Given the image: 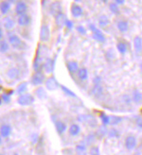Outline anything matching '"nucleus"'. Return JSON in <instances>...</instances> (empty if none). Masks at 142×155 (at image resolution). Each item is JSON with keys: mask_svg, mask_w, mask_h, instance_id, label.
<instances>
[{"mask_svg": "<svg viewBox=\"0 0 142 155\" xmlns=\"http://www.w3.org/2000/svg\"><path fill=\"white\" fill-rule=\"evenodd\" d=\"M89 28H90L91 31L93 32V38L95 40H97L98 42H104V41H105V37H104V35L102 34V32L101 31L100 29L95 27L94 24H90Z\"/></svg>", "mask_w": 142, "mask_h": 155, "instance_id": "f257e3e1", "label": "nucleus"}, {"mask_svg": "<svg viewBox=\"0 0 142 155\" xmlns=\"http://www.w3.org/2000/svg\"><path fill=\"white\" fill-rule=\"evenodd\" d=\"M17 102L19 103L22 106H28V105H30L34 102V97L30 95V94H27V95H22L18 97Z\"/></svg>", "mask_w": 142, "mask_h": 155, "instance_id": "f03ea898", "label": "nucleus"}, {"mask_svg": "<svg viewBox=\"0 0 142 155\" xmlns=\"http://www.w3.org/2000/svg\"><path fill=\"white\" fill-rule=\"evenodd\" d=\"M50 37V30L47 25H43L40 29V40L42 42H47Z\"/></svg>", "mask_w": 142, "mask_h": 155, "instance_id": "7ed1b4c3", "label": "nucleus"}, {"mask_svg": "<svg viewBox=\"0 0 142 155\" xmlns=\"http://www.w3.org/2000/svg\"><path fill=\"white\" fill-rule=\"evenodd\" d=\"M58 86H59V83L57 82V79H55L54 77H50L49 79H47V82H46L47 89L50 90V91H54V90H56L58 88Z\"/></svg>", "mask_w": 142, "mask_h": 155, "instance_id": "20e7f679", "label": "nucleus"}, {"mask_svg": "<svg viewBox=\"0 0 142 155\" xmlns=\"http://www.w3.org/2000/svg\"><path fill=\"white\" fill-rule=\"evenodd\" d=\"M45 80V75L41 72H36L32 78V83L33 85H40L44 82Z\"/></svg>", "mask_w": 142, "mask_h": 155, "instance_id": "39448f33", "label": "nucleus"}, {"mask_svg": "<svg viewBox=\"0 0 142 155\" xmlns=\"http://www.w3.org/2000/svg\"><path fill=\"white\" fill-rule=\"evenodd\" d=\"M27 10H28V7H27L26 3L23 2V1L17 2V4L15 6V12L18 15L20 16V15H23V14H26Z\"/></svg>", "mask_w": 142, "mask_h": 155, "instance_id": "423d86ee", "label": "nucleus"}, {"mask_svg": "<svg viewBox=\"0 0 142 155\" xmlns=\"http://www.w3.org/2000/svg\"><path fill=\"white\" fill-rule=\"evenodd\" d=\"M61 4L59 2H53L50 7H49V13H50L52 16H55L56 17L58 14L61 13Z\"/></svg>", "mask_w": 142, "mask_h": 155, "instance_id": "0eeeda50", "label": "nucleus"}, {"mask_svg": "<svg viewBox=\"0 0 142 155\" xmlns=\"http://www.w3.org/2000/svg\"><path fill=\"white\" fill-rule=\"evenodd\" d=\"M137 142L135 137H134V136H128L125 141V147L127 148V150L132 151L137 147Z\"/></svg>", "mask_w": 142, "mask_h": 155, "instance_id": "6e6552de", "label": "nucleus"}, {"mask_svg": "<svg viewBox=\"0 0 142 155\" xmlns=\"http://www.w3.org/2000/svg\"><path fill=\"white\" fill-rule=\"evenodd\" d=\"M78 120L81 122H86L90 126H94L96 125V120L93 116L91 115H80L78 117Z\"/></svg>", "mask_w": 142, "mask_h": 155, "instance_id": "1a4fd4ad", "label": "nucleus"}, {"mask_svg": "<svg viewBox=\"0 0 142 155\" xmlns=\"http://www.w3.org/2000/svg\"><path fill=\"white\" fill-rule=\"evenodd\" d=\"M9 42H10V44H11V46H14V47H15V48H19L21 46V45L23 44L21 39L18 36H16V35L10 36Z\"/></svg>", "mask_w": 142, "mask_h": 155, "instance_id": "9d476101", "label": "nucleus"}, {"mask_svg": "<svg viewBox=\"0 0 142 155\" xmlns=\"http://www.w3.org/2000/svg\"><path fill=\"white\" fill-rule=\"evenodd\" d=\"M54 65H55V60L52 61L51 59H47L44 64V68H45L46 72H47V73L52 72L54 69Z\"/></svg>", "mask_w": 142, "mask_h": 155, "instance_id": "9b49d317", "label": "nucleus"}, {"mask_svg": "<svg viewBox=\"0 0 142 155\" xmlns=\"http://www.w3.org/2000/svg\"><path fill=\"white\" fill-rule=\"evenodd\" d=\"M71 13L74 17H80L83 14V9L79 5L73 4L71 7Z\"/></svg>", "mask_w": 142, "mask_h": 155, "instance_id": "f8f14e48", "label": "nucleus"}, {"mask_svg": "<svg viewBox=\"0 0 142 155\" xmlns=\"http://www.w3.org/2000/svg\"><path fill=\"white\" fill-rule=\"evenodd\" d=\"M134 46L135 51H137V53H139L142 50V38H141V37H139V36L134 37Z\"/></svg>", "mask_w": 142, "mask_h": 155, "instance_id": "ddd939ff", "label": "nucleus"}, {"mask_svg": "<svg viewBox=\"0 0 142 155\" xmlns=\"http://www.w3.org/2000/svg\"><path fill=\"white\" fill-rule=\"evenodd\" d=\"M18 24L20 25V26H27V25L29 24V16L28 14H23V15H20L18 17Z\"/></svg>", "mask_w": 142, "mask_h": 155, "instance_id": "4468645a", "label": "nucleus"}, {"mask_svg": "<svg viewBox=\"0 0 142 155\" xmlns=\"http://www.w3.org/2000/svg\"><path fill=\"white\" fill-rule=\"evenodd\" d=\"M66 66H67V69L69 70L70 73H74V72H76L77 70H79V64H78L77 61H70L66 64Z\"/></svg>", "mask_w": 142, "mask_h": 155, "instance_id": "2eb2a0df", "label": "nucleus"}, {"mask_svg": "<svg viewBox=\"0 0 142 155\" xmlns=\"http://www.w3.org/2000/svg\"><path fill=\"white\" fill-rule=\"evenodd\" d=\"M55 22L58 25L59 27H63L64 25H65V22H66V19H65V15L64 13H61L58 14L56 17H55Z\"/></svg>", "mask_w": 142, "mask_h": 155, "instance_id": "dca6fc26", "label": "nucleus"}, {"mask_svg": "<svg viewBox=\"0 0 142 155\" xmlns=\"http://www.w3.org/2000/svg\"><path fill=\"white\" fill-rule=\"evenodd\" d=\"M7 76L11 79H16L18 76H19V70H18L17 68H15V67H12V68H11V69L8 70Z\"/></svg>", "mask_w": 142, "mask_h": 155, "instance_id": "f3484780", "label": "nucleus"}, {"mask_svg": "<svg viewBox=\"0 0 142 155\" xmlns=\"http://www.w3.org/2000/svg\"><path fill=\"white\" fill-rule=\"evenodd\" d=\"M3 23H4V27L7 29H11L14 27V21L10 17H5L3 20Z\"/></svg>", "mask_w": 142, "mask_h": 155, "instance_id": "a211bd4d", "label": "nucleus"}, {"mask_svg": "<svg viewBox=\"0 0 142 155\" xmlns=\"http://www.w3.org/2000/svg\"><path fill=\"white\" fill-rule=\"evenodd\" d=\"M102 92H103V89L101 85H95L94 88L92 89V94L96 97H100L102 95Z\"/></svg>", "mask_w": 142, "mask_h": 155, "instance_id": "6ab92c4d", "label": "nucleus"}, {"mask_svg": "<svg viewBox=\"0 0 142 155\" xmlns=\"http://www.w3.org/2000/svg\"><path fill=\"white\" fill-rule=\"evenodd\" d=\"M55 127H56V131L62 134L63 133H65V129H66V126H65V124L64 122H62V121H57L56 123H55Z\"/></svg>", "mask_w": 142, "mask_h": 155, "instance_id": "aec40b11", "label": "nucleus"}, {"mask_svg": "<svg viewBox=\"0 0 142 155\" xmlns=\"http://www.w3.org/2000/svg\"><path fill=\"white\" fill-rule=\"evenodd\" d=\"M11 133V128L9 125H3L1 127V136L2 137H8Z\"/></svg>", "mask_w": 142, "mask_h": 155, "instance_id": "412c9836", "label": "nucleus"}, {"mask_svg": "<svg viewBox=\"0 0 142 155\" xmlns=\"http://www.w3.org/2000/svg\"><path fill=\"white\" fill-rule=\"evenodd\" d=\"M109 22H110V20L106 15H101L100 18H98V25H100V27H101V28L106 27L109 24Z\"/></svg>", "mask_w": 142, "mask_h": 155, "instance_id": "4be33fe9", "label": "nucleus"}, {"mask_svg": "<svg viewBox=\"0 0 142 155\" xmlns=\"http://www.w3.org/2000/svg\"><path fill=\"white\" fill-rule=\"evenodd\" d=\"M76 152L78 155H86V145L82 143L76 147Z\"/></svg>", "mask_w": 142, "mask_h": 155, "instance_id": "5701e85b", "label": "nucleus"}, {"mask_svg": "<svg viewBox=\"0 0 142 155\" xmlns=\"http://www.w3.org/2000/svg\"><path fill=\"white\" fill-rule=\"evenodd\" d=\"M133 100L135 103H140L142 101V94L138 90H134L133 93Z\"/></svg>", "mask_w": 142, "mask_h": 155, "instance_id": "b1692460", "label": "nucleus"}, {"mask_svg": "<svg viewBox=\"0 0 142 155\" xmlns=\"http://www.w3.org/2000/svg\"><path fill=\"white\" fill-rule=\"evenodd\" d=\"M118 28L120 32H126L128 30V23L126 21H119L118 23Z\"/></svg>", "mask_w": 142, "mask_h": 155, "instance_id": "393cba45", "label": "nucleus"}, {"mask_svg": "<svg viewBox=\"0 0 142 155\" xmlns=\"http://www.w3.org/2000/svg\"><path fill=\"white\" fill-rule=\"evenodd\" d=\"M109 118H110V121H109L110 125H118L119 123L122 121V117L116 116V115H111L109 116Z\"/></svg>", "mask_w": 142, "mask_h": 155, "instance_id": "a878e982", "label": "nucleus"}, {"mask_svg": "<svg viewBox=\"0 0 142 155\" xmlns=\"http://www.w3.org/2000/svg\"><path fill=\"white\" fill-rule=\"evenodd\" d=\"M80 131H81V129H80V127L78 125H76V124H73V125H71L69 128V133L73 136L77 135L80 133Z\"/></svg>", "mask_w": 142, "mask_h": 155, "instance_id": "bb28decb", "label": "nucleus"}, {"mask_svg": "<svg viewBox=\"0 0 142 155\" xmlns=\"http://www.w3.org/2000/svg\"><path fill=\"white\" fill-rule=\"evenodd\" d=\"M78 76L79 78L83 79V80H85L87 79L88 75H87V70L85 69V68H81V69L78 70Z\"/></svg>", "mask_w": 142, "mask_h": 155, "instance_id": "cd10ccee", "label": "nucleus"}, {"mask_svg": "<svg viewBox=\"0 0 142 155\" xmlns=\"http://www.w3.org/2000/svg\"><path fill=\"white\" fill-rule=\"evenodd\" d=\"M11 8V4L10 2L8 1H4V2H1V12L3 14H6L7 12L9 11Z\"/></svg>", "mask_w": 142, "mask_h": 155, "instance_id": "c85d7f7f", "label": "nucleus"}, {"mask_svg": "<svg viewBox=\"0 0 142 155\" xmlns=\"http://www.w3.org/2000/svg\"><path fill=\"white\" fill-rule=\"evenodd\" d=\"M36 96L38 97L39 98H47V92L45 91V89L44 88H42V87H40V88H38L36 90Z\"/></svg>", "mask_w": 142, "mask_h": 155, "instance_id": "c756f323", "label": "nucleus"}, {"mask_svg": "<svg viewBox=\"0 0 142 155\" xmlns=\"http://www.w3.org/2000/svg\"><path fill=\"white\" fill-rule=\"evenodd\" d=\"M61 88H62V90H63L66 95H68V96H70V97H76L77 96H76V94L74 92H72L70 89H68L66 87V86H65V85H61Z\"/></svg>", "mask_w": 142, "mask_h": 155, "instance_id": "7c9ffc66", "label": "nucleus"}, {"mask_svg": "<svg viewBox=\"0 0 142 155\" xmlns=\"http://www.w3.org/2000/svg\"><path fill=\"white\" fill-rule=\"evenodd\" d=\"M27 88H28V83L27 82H23V83H21L17 87V93L19 95H21V94H23V93L27 90Z\"/></svg>", "mask_w": 142, "mask_h": 155, "instance_id": "2f4dec72", "label": "nucleus"}, {"mask_svg": "<svg viewBox=\"0 0 142 155\" xmlns=\"http://www.w3.org/2000/svg\"><path fill=\"white\" fill-rule=\"evenodd\" d=\"M109 8H110V10L113 12V13L115 14H119V6L116 5L115 2L114 3H111L110 6H109Z\"/></svg>", "mask_w": 142, "mask_h": 155, "instance_id": "473e14b6", "label": "nucleus"}, {"mask_svg": "<svg viewBox=\"0 0 142 155\" xmlns=\"http://www.w3.org/2000/svg\"><path fill=\"white\" fill-rule=\"evenodd\" d=\"M116 48H118V50L121 54H124L127 50L126 46H125V44H123V43H119V44L116 45Z\"/></svg>", "mask_w": 142, "mask_h": 155, "instance_id": "72a5a7b5", "label": "nucleus"}, {"mask_svg": "<svg viewBox=\"0 0 142 155\" xmlns=\"http://www.w3.org/2000/svg\"><path fill=\"white\" fill-rule=\"evenodd\" d=\"M14 94V91H10L9 94H2V100H4V102L6 103H9L11 100V95Z\"/></svg>", "mask_w": 142, "mask_h": 155, "instance_id": "f704fd0d", "label": "nucleus"}, {"mask_svg": "<svg viewBox=\"0 0 142 155\" xmlns=\"http://www.w3.org/2000/svg\"><path fill=\"white\" fill-rule=\"evenodd\" d=\"M9 49V44L6 41H1V45H0V50L2 53L6 52Z\"/></svg>", "mask_w": 142, "mask_h": 155, "instance_id": "c9c22d12", "label": "nucleus"}, {"mask_svg": "<svg viewBox=\"0 0 142 155\" xmlns=\"http://www.w3.org/2000/svg\"><path fill=\"white\" fill-rule=\"evenodd\" d=\"M101 121H102V123L104 124V125H107V124H109L110 118H109V116H107L105 114H101Z\"/></svg>", "mask_w": 142, "mask_h": 155, "instance_id": "e433bc0d", "label": "nucleus"}, {"mask_svg": "<svg viewBox=\"0 0 142 155\" xmlns=\"http://www.w3.org/2000/svg\"><path fill=\"white\" fill-rule=\"evenodd\" d=\"M106 132H107V130H106L105 126H102V127H101L100 129H98V134L100 135L101 137H103V136L106 134Z\"/></svg>", "mask_w": 142, "mask_h": 155, "instance_id": "4c0bfd02", "label": "nucleus"}, {"mask_svg": "<svg viewBox=\"0 0 142 155\" xmlns=\"http://www.w3.org/2000/svg\"><path fill=\"white\" fill-rule=\"evenodd\" d=\"M94 139H95V136H94L93 134H90V135H88L87 137H86V142H85V145H86V146H89L90 144L93 143Z\"/></svg>", "mask_w": 142, "mask_h": 155, "instance_id": "58836bf2", "label": "nucleus"}, {"mask_svg": "<svg viewBox=\"0 0 142 155\" xmlns=\"http://www.w3.org/2000/svg\"><path fill=\"white\" fill-rule=\"evenodd\" d=\"M90 155H101L100 153V150H98V147H93L90 150V152H89Z\"/></svg>", "mask_w": 142, "mask_h": 155, "instance_id": "ea45409f", "label": "nucleus"}, {"mask_svg": "<svg viewBox=\"0 0 142 155\" xmlns=\"http://www.w3.org/2000/svg\"><path fill=\"white\" fill-rule=\"evenodd\" d=\"M109 136L110 137H119V132L115 129H111L109 131Z\"/></svg>", "mask_w": 142, "mask_h": 155, "instance_id": "a19ab883", "label": "nucleus"}, {"mask_svg": "<svg viewBox=\"0 0 142 155\" xmlns=\"http://www.w3.org/2000/svg\"><path fill=\"white\" fill-rule=\"evenodd\" d=\"M77 30H78V32H80L81 34H85L86 33V30H85V28L83 26H78L77 27Z\"/></svg>", "mask_w": 142, "mask_h": 155, "instance_id": "79ce46f5", "label": "nucleus"}, {"mask_svg": "<svg viewBox=\"0 0 142 155\" xmlns=\"http://www.w3.org/2000/svg\"><path fill=\"white\" fill-rule=\"evenodd\" d=\"M65 26H66L67 28L71 29V28H73V23H72L71 21H69V20H66V22H65Z\"/></svg>", "mask_w": 142, "mask_h": 155, "instance_id": "37998d69", "label": "nucleus"}, {"mask_svg": "<svg viewBox=\"0 0 142 155\" xmlns=\"http://www.w3.org/2000/svg\"><path fill=\"white\" fill-rule=\"evenodd\" d=\"M101 79L100 78V77H96L95 79H94V84L95 85H100V82H101Z\"/></svg>", "mask_w": 142, "mask_h": 155, "instance_id": "c03bdc74", "label": "nucleus"}, {"mask_svg": "<svg viewBox=\"0 0 142 155\" xmlns=\"http://www.w3.org/2000/svg\"><path fill=\"white\" fill-rule=\"evenodd\" d=\"M137 125L140 130H142V118H137Z\"/></svg>", "mask_w": 142, "mask_h": 155, "instance_id": "a18cd8bd", "label": "nucleus"}, {"mask_svg": "<svg viewBox=\"0 0 142 155\" xmlns=\"http://www.w3.org/2000/svg\"><path fill=\"white\" fill-rule=\"evenodd\" d=\"M115 3L116 5H122V4H124V1H123V0H116Z\"/></svg>", "mask_w": 142, "mask_h": 155, "instance_id": "49530a36", "label": "nucleus"}, {"mask_svg": "<svg viewBox=\"0 0 142 155\" xmlns=\"http://www.w3.org/2000/svg\"><path fill=\"white\" fill-rule=\"evenodd\" d=\"M0 35H1V38H2V37H3V31H2V29L0 30Z\"/></svg>", "mask_w": 142, "mask_h": 155, "instance_id": "de8ad7c7", "label": "nucleus"}, {"mask_svg": "<svg viewBox=\"0 0 142 155\" xmlns=\"http://www.w3.org/2000/svg\"><path fill=\"white\" fill-rule=\"evenodd\" d=\"M140 67H141V70H142V64H141V66Z\"/></svg>", "mask_w": 142, "mask_h": 155, "instance_id": "09e8293b", "label": "nucleus"}, {"mask_svg": "<svg viewBox=\"0 0 142 155\" xmlns=\"http://www.w3.org/2000/svg\"><path fill=\"white\" fill-rule=\"evenodd\" d=\"M141 113H142V109H141Z\"/></svg>", "mask_w": 142, "mask_h": 155, "instance_id": "8fccbe9b", "label": "nucleus"}, {"mask_svg": "<svg viewBox=\"0 0 142 155\" xmlns=\"http://www.w3.org/2000/svg\"><path fill=\"white\" fill-rule=\"evenodd\" d=\"M14 155H18V154H14Z\"/></svg>", "mask_w": 142, "mask_h": 155, "instance_id": "3c124183", "label": "nucleus"}]
</instances>
